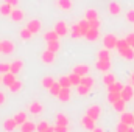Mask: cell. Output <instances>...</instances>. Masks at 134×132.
<instances>
[{
  "mask_svg": "<svg viewBox=\"0 0 134 132\" xmlns=\"http://www.w3.org/2000/svg\"><path fill=\"white\" fill-rule=\"evenodd\" d=\"M117 37L114 36V34H106L104 37H103V45H104V48H108V50H111V48H115L117 47Z\"/></svg>",
  "mask_w": 134,
  "mask_h": 132,
  "instance_id": "obj_1",
  "label": "cell"
},
{
  "mask_svg": "<svg viewBox=\"0 0 134 132\" xmlns=\"http://www.w3.org/2000/svg\"><path fill=\"white\" fill-rule=\"evenodd\" d=\"M81 124H83V128L87 129V131H94V129L97 128V126H95V120L91 118L89 115H84V117L81 118Z\"/></svg>",
  "mask_w": 134,
  "mask_h": 132,
  "instance_id": "obj_2",
  "label": "cell"
},
{
  "mask_svg": "<svg viewBox=\"0 0 134 132\" xmlns=\"http://www.w3.org/2000/svg\"><path fill=\"white\" fill-rule=\"evenodd\" d=\"M86 115H89L91 118H94L95 121L98 120V117L101 115V107L100 106H97V104H94V106H91L89 109H87V112H86Z\"/></svg>",
  "mask_w": 134,
  "mask_h": 132,
  "instance_id": "obj_3",
  "label": "cell"
},
{
  "mask_svg": "<svg viewBox=\"0 0 134 132\" xmlns=\"http://www.w3.org/2000/svg\"><path fill=\"white\" fill-rule=\"evenodd\" d=\"M95 68L98 71H103V73H108L111 70V59L109 61H101V59H97L95 62Z\"/></svg>",
  "mask_w": 134,
  "mask_h": 132,
  "instance_id": "obj_4",
  "label": "cell"
},
{
  "mask_svg": "<svg viewBox=\"0 0 134 132\" xmlns=\"http://www.w3.org/2000/svg\"><path fill=\"white\" fill-rule=\"evenodd\" d=\"M55 31L58 33V36H66L67 33H69V28H67V23L64 22V20H59V22H56L55 23Z\"/></svg>",
  "mask_w": 134,
  "mask_h": 132,
  "instance_id": "obj_5",
  "label": "cell"
},
{
  "mask_svg": "<svg viewBox=\"0 0 134 132\" xmlns=\"http://www.w3.org/2000/svg\"><path fill=\"white\" fill-rule=\"evenodd\" d=\"M120 97H122V99H125L126 103H128L130 99H133V97H134L133 86H125V87H123V90L120 92Z\"/></svg>",
  "mask_w": 134,
  "mask_h": 132,
  "instance_id": "obj_6",
  "label": "cell"
},
{
  "mask_svg": "<svg viewBox=\"0 0 134 132\" xmlns=\"http://www.w3.org/2000/svg\"><path fill=\"white\" fill-rule=\"evenodd\" d=\"M13 51H14V42H11V40H2V50H0V53L11 55Z\"/></svg>",
  "mask_w": 134,
  "mask_h": 132,
  "instance_id": "obj_7",
  "label": "cell"
},
{
  "mask_svg": "<svg viewBox=\"0 0 134 132\" xmlns=\"http://www.w3.org/2000/svg\"><path fill=\"white\" fill-rule=\"evenodd\" d=\"M27 28H28V30H30L33 34H36V33H39V31H41V28H42V23H41V20L33 19V20H30V22H28Z\"/></svg>",
  "mask_w": 134,
  "mask_h": 132,
  "instance_id": "obj_8",
  "label": "cell"
},
{
  "mask_svg": "<svg viewBox=\"0 0 134 132\" xmlns=\"http://www.w3.org/2000/svg\"><path fill=\"white\" fill-rule=\"evenodd\" d=\"M41 59H42V62L44 64H53L55 62V53L53 51H50V50H45L44 53H42V56H41Z\"/></svg>",
  "mask_w": 134,
  "mask_h": 132,
  "instance_id": "obj_9",
  "label": "cell"
},
{
  "mask_svg": "<svg viewBox=\"0 0 134 132\" xmlns=\"http://www.w3.org/2000/svg\"><path fill=\"white\" fill-rule=\"evenodd\" d=\"M14 81H16V75H14V73H11V71L3 73V76H2V84H5L6 87H9Z\"/></svg>",
  "mask_w": 134,
  "mask_h": 132,
  "instance_id": "obj_10",
  "label": "cell"
},
{
  "mask_svg": "<svg viewBox=\"0 0 134 132\" xmlns=\"http://www.w3.org/2000/svg\"><path fill=\"white\" fill-rule=\"evenodd\" d=\"M119 55H120L123 59H126V61H133L134 59V48L133 47H128V48H125V50H120Z\"/></svg>",
  "mask_w": 134,
  "mask_h": 132,
  "instance_id": "obj_11",
  "label": "cell"
},
{
  "mask_svg": "<svg viewBox=\"0 0 134 132\" xmlns=\"http://www.w3.org/2000/svg\"><path fill=\"white\" fill-rule=\"evenodd\" d=\"M16 128H17V123H16L14 118H6V120H5V123H3L5 132H13Z\"/></svg>",
  "mask_w": 134,
  "mask_h": 132,
  "instance_id": "obj_12",
  "label": "cell"
},
{
  "mask_svg": "<svg viewBox=\"0 0 134 132\" xmlns=\"http://www.w3.org/2000/svg\"><path fill=\"white\" fill-rule=\"evenodd\" d=\"M108 11H109L112 16H119V14L122 13V6H120V3H117V2H111V3L108 5Z\"/></svg>",
  "mask_w": 134,
  "mask_h": 132,
  "instance_id": "obj_13",
  "label": "cell"
},
{
  "mask_svg": "<svg viewBox=\"0 0 134 132\" xmlns=\"http://www.w3.org/2000/svg\"><path fill=\"white\" fill-rule=\"evenodd\" d=\"M72 71H73V73H76V75H80V76H86V75L89 73V65H86V64H80V65H75Z\"/></svg>",
  "mask_w": 134,
  "mask_h": 132,
  "instance_id": "obj_14",
  "label": "cell"
},
{
  "mask_svg": "<svg viewBox=\"0 0 134 132\" xmlns=\"http://www.w3.org/2000/svg\"><path fill=\"white\" fill-rule=\"evenodd\" d=\"M11 20H14V22H20V20H24V11L22 9H19V8H13V11H11Z\"/></svg>",
  "mask_w": 134,
  "mask_h": 132,
  "instance_id": "obj_15",
  "label": "cell"
},
{
  "mask_svg": "<svg viewBox=\"0 0 134 132\" xmlns=\"http://www.w3.org/2000/svg\"><path fill=\"white\" fill-rule=\"evenodd\" d=\"M133 120H134V113L131 112H122V117H120V121L128 124V126H133Z\"/></svg>",
  "mask_w": 134,
  "mask_h": 132,
  "instance_id": "obj_16",
  "label": "cell"
},
{
  "mask_svg": "<svg viewBox=\"0 0 134 132\" xmlns=\"http://www.w3.org/2000/svg\"><path fill=\"white\" fill-rule=\"evenodd\" d=\"M58 99L63 101V103H67L70 99V87H61V92L58 95Z\"/></svg>",
  "mask_w": 134,
  "mask_h": 132,
  "instance_id": "obj_17",
  "label": "cell"
},
{
  "mask_svg": "<svg viewBox=\"0 0 134 132\" xmlns=\"http://www.w3.org/2000/svg\"><path fill=\"white\" fill-rule=\"evenodd\" d=\"M24 68V61H20V59H16L14 62H11V73H14V75H17L20 70Z\"/></svg>",
  "mask_w": 134,
  "mask_h": 132,
  "instance_id": "obj_18",
  "label": "cell"
},
{
  "mask_svg": "<svg viewBox=\"0 0 134 132\" xmlns=\"http://www.w3.org/2000/svg\"><path fill=\"white\" fill-rule=\"evenodd\" d=\"M98 36H100V30H95V28H91L87 33H86V39L87 40H91V42H94V40H97L98 39Z\"/></svg>",
  "mask_w": 134,
  "mask_h": 132,
  "instance_id": "obj_19",
  "label": "cell"
},
{
  "mask_svg": "<svg viewBox=\"0 0 134 132\" xmlns=\"http://www.w3.org/2000/svg\"><path fill=\"white\" fill-rule=\"evenodd\" d=\"M28 110H30L33 115H39V113L44 110V107H42V104H41V103H31V104H30V107H28Z\"/></svg>",
  "mask_w": 134,
  "mask_h": 132,
  "instance_id": "obj_20",
  "label": "cell"
},
{
  "mask_svg": "<svg viewBox=\"0 0 134 132\" xmlns=\"http://www.w3.org/2000/svg\"><path fill=\"white\" fill-rule=\"evenodd\" d=\"M34 131H36V124L28 121V120L24 124H20V132H34Z\"/></svg>",
  "mask_w": 134,
  "mask_h": 132,
  "instance_id": "obj_21",
  "label": "cell"
},
{
  "mask_svg": "<svg viewBox=\"0 0 134 132\" xmlns=\"http://www.w3.org/2000/svg\"><path fill=\"white\" fill-rule=\"evenodd\" d=\"M14 120H16V123H17V126H20V124H24L27 120H28V117H27V113L25 112H17L14 117H13Z\"/></svg>",
  "mask_w": 134,
  "mask_h": 132,
  "instance_id": "obj_22",
  "label": "cell"
},
{
  "mask_svg": "<svg viewBox=\"0 0 134 132\" xmlns=\"http://www.w3.org/2000/svg\"><path fill=\"white\" fill-rule=\"evenodd\" d=\"M78 25H80V30H81V33H83V37H84V36H86V33L91 30L89 20H87V19H83V20H80V22H78Z\"/></svg>",
  "mask_w": 134,
  "mask_h": 132,
  "instance_id": "obj_23",
  "label": "cell"
},
{
  "mask_svg": "<svg viewBox=\"0 0 134 132\" xmlns=\"http://www.w3.org/2000/svg\"><path fill=\"white\" fill-rule=\"evenodd\" d=\"M97 58L101 59V61H109L111 59V53H109L108 48H101V50H98V53H97Z\"/></svg>",
  "mask_w": 134,
  "mask_h": 132,
  "instance_id": "obj_24",
  "label": "cell"
},
{
  "mask_svg": "<svg viewBox=\"0 0 134 132\" xmlns=\"http://www.w3.org/2000/svg\"><path fill=\"white\" fill-rule=\"evenodd\" d=\"M112 106H114V110H117V112H120V113H122V112H125V107H126V101L120 98L119 101H115Z\"/></svg>",
  "mask_w": 134,
  "mask_h": 132,
  "instance_id": "obj_25",
  "label": "cell"
},
{
  "mask_svg": "<svg viewBox=\"0 0 134 132\" xmlns=\"http://www.w3.org/2000/svg\"><path fill=\"white\" fill-rule=\"evenodd\" d=\"M123 84L122 82H119V81H115V82H112L111 86H108V92H122L123 90Z\"/></svg>",
  "mask_w": 134,
  "mask_h": 132,
  "instance_id": "obj_26",
  "label": "cell"
},
{
  "mask_svg": "<svg viewBox=\"0 0 134 132\" xmlns=\"http://www.w3.org/2000/svg\"><path fill=\"white\" fill-rule=\"evenodd\" d=\"M48 92H50V95H53V97L58 98V95H59V92H61V84H59L58 81H55V84L48 89Z\"/></svg>",
  "mask_w": 134,
  "mask_h": 132,
  "instance_id": "obj_27",
  "label": "cell"
},
{
  "mask_svg": "<svg viewBox=\"0 0 134 132\" xmlns=\"http://www.w3.org/2000/svg\"><path fill=\"white\" fill-rule=\"evenodd\" d=\"M56 5H58L61 9L69 11V9L72 8V0H56Z\"/></svg>",
  "mask_w": 134,
  "mask_h": 132,
  "instance_id": "obj_28",
  "label": "cell"
},
{
  "mask_svg": "<svg viewBox=\"0 0 134 132\" xmlns=\"http://www.w3.org/2000/svg\"><path fill=\"white\" fill-rule=\"evenodd\" d=\"M70 31H72V37L73 39H78V37H83V33H81V30H80V25L78 23H75V25H72V28H70Z\"/></svg>",
  "mask_w": 134,
  "mask_h": 132,
  "instance_id": "obj_29",
  "label": "cell"
},
{
  "mask_svg": "<svg viewBox=\"0 0 134 132\" xmlns=\"http://www.w3.org/2000/svg\"><path fill=\"white\" fill-rule=\"evenodd\" d=\"M44 39H45V42H52V40H58L59 39V36L58 33L53 30V31H47V33L44 34Z\"/></svg>",
  "mask_w": 134,
  "mask_h": 132,
  "instance_id": "obj_30",
  "label": "cell"
},
{
  "mask_svg": "<svg viewBox=\"0 0 134 132\" xmlns=\"http://www.w3.org/2000/svg\"><path fill=\"white\" fill-rule=\"evenodd\" d=\"M112 82H115V76H114L112 73H104V76H103V84L108 87V86H111Z\"/></svg>",
  "mask_w": 134,
  "mask_h": 132,
  "instance_id": "obj_31",
  "label": "cell"
},
{
  "mask_svg": "<svg viewBox=\"0 0 134 132\" xmlns=\"http://www.w3.org/2000/svg\"><path fill=\"white\" fill-rule=\"evenodd\" d=\"M76 92H78V95L86 97V95H89L91 87H87V86H84V84H80V86H76Z\"/></svg>",
  "mask_w": 134,
  "mask_h": 132,
  "instance_id": "obj_32",
  "label": "cell"
},
{
  "mask_svg": "<svg viewBox=\"0 0 134 132\" xmlns=\"http://www.w3.org/2000/svg\"><path fill=\"white\" fill-rule=\"evenodd\" d=\"M59 48H61V45H59V42H58V40H52V42H47V50H50V51L56 53Z\"/></svg>",
  "mask_w": 134,
  "mask_h": 132,
  "instance_id": "obj_33",
  "label": "cell"
},
{
  "mask_svg": "<svg viewBox=\"0 0 134 132\" xmlns=\"http://www.w3.org/2000/svg\"><path fill=\"white\" fill-rule=\"evenodd\" d=\"M11 11H13V6H11V5H8V3L0 5V14H2V16H9Z\"/></svg>",
  "mask_w": 134,
  "mask_h": 132,
  "instance_id": "obj_34",
  "label": "cell"
},
{
  "mask_svg": "<svg viewBox=\"0 0 134 132\" xmlns=\"http://www.w3.org/2000/svg\"><path fill=\"white\" fill-rule=\"evenodd\" d=\"M56 124L67 126V124H69V118H67V115H64V113H58V115H56Z\"/></svg>",
  "mask_w": 134,
  "mask_h": 132,
  "instance_id": "obj_35",
  "label": "cell"
},
{
  "mask_svg": "<svg viewBox=\"0 0 134 132\" xmlns=\"http://www.w3.org/2000/svg\"><path fill=\"white\" fill-rule=\"evenodd\" d=\"M120 98H122L120 97V92H108V101L111 104H114L115 101H119Z\"/></svg>",
  "mask_w": 134,
  "mask_h": 132,
  "instance_id": "obj_36",
  "label": "cell"
},
{
  "mask_svg": "<svg viewBox=\"0 0 134 132\" xmlns=\"http://www.w3.org/2000/svg\"><path fill=\"white\" fill-rule=\"evenodd\" d=\"M69 78H70V84L72 86H80L81 84V76L80 75H76V73L72 71V75H69Z\"/></svg>",
  "mask_w": 134,
  "mask_h": 132,
  "instance_id": "obj_37",
  "label": "cell"
},
{
  "mask_svg": "<svg viewBox=\"0 0 134 132\" xmlns=\"http://www.w3.org/2000/svg\"><path fill=\"white\" fill-rule=\"evenodd\" d=\"M8 89H9V92H13V93H17V92L22 89V82H20L19 79H16V81H14V82H13V84L8 87Z\"/></svg>",
  "mask_w": 134,
  "mask_h": 132,
  "instance_id": "obj_38",
  "label": "cell"
},
{
  "mask_svg": "<svg viewBox=\"0 0 134 132\" xmlns=\"http://www.w3.org/2000/svg\"><path fill=\"white\" fill-rule=\"evenodd\" d=\"M84 19H87V20H94V19H98V14H97V11L95 9H87L86 11V14H84Z\"/></svg>",
  "mask_w": 134,
  "mask_h": 132,
  "instance_id": "obj_39",
  "label": "cell"
},
{
  "mask_svg": "<svg viewBox=\"0 0 134 132\" xmlns=\"http://www.w3.org/2000/svg\"><path fill=\"white\" fill-rule=\"evenodd\" d=\"M53 84H55V79H53L52 76H45V78L42 79V87H45L47 90H48Z\"/></svg>",
  "mask_w": 134,
  "mask_h": 132,
  "instance_id": "obj_40",
  "label": "cell"
},
{
  "mask_svg": "<svg viewBox=\"0 0 134 132\" xmlns=\"http://www.w3.org/2000/svg\"><path fill=\"white\" fill-rule=\"evenodd\" d=\"M94 82H95V81H94L92 76H87V75H86V76H81V84H84V86H87V87H92Z\"/></svg>",
  "mask_w": 134,
  "mask_h": 132,
  "instance_id": "obj_41",
  "label": "cell"
},
{
  "mask_svg": "<svg viewBox=\"0 0 134 132\" xmlns=\"http://www.w3.org/2000/svg\"><path fill=\"white\" fill-rule=\"evenodd\" d=\"M20 37H22L24 40H28V39L33 37V33H31L28 28H22V30H20Z\"/></svg>",
  "mask_w": 134,
  "mask_h": 132,
  "instance_id": "obj_42",
  "label": "cell"
},
{
  "mask_svg": "<svg viewBox=\"0 0 134 132\" xmlns=\"http://www.w3.org/2000/svg\"><path fill=\"white\" fill-rule=\"evenodd\" d=\"M128 47H130V44L126 42V39H119V40H117V47H115V48H117L119 51H120V50H125V48H128Z\"/></svg>",
  "mask_w": 134,
  "mask_h": 132,
  "instance_id": "obj_43",
  "label": "cell"
},
{
  "mask_svg": "<svg viewBox=\"0 0 134 132\" xmlns=\"http://www.w3.org/2000/svg\"><path fill=\"white\" fill-rule=\"evenodd\" d=\"M58 82L61 84V87H72V84H70V78H69V76H61V78L58 79Z\"/></svg>",
  "mask_w": 134,
  "mask_h": 132,
  "instance_id": "obj_44",
  "label": "cell"
},
{
  "mask_svg": "<svg viewBox=\"0 0 134 132\" xmlns=\"http://www.w3.org/2000/svg\"><path fill=\"white\" fill-rule=\"evenodd\" d=\"M50 124L47 123V121H41L39 124H36V132H42V131H45L47 128H48Z\"/></svg>",
  "mask_w": 134,
  "mask_h": 132,
  "instance_id": "obj_45",
  "label": "cell"
},
{
  "mask_svg": "<svg viewBox=\"0 0 134 132\" xmlns=\"http://www.w3.org/2000/svg\"><path fill=\"white\" fill-rule=\"evenodd\" d=\"M128 128H130L128 124H125V123H122V121H120V123L115 126V132H126V131H128Z\"/></svg>",
  "mask_w": 134,
  "mask_h": 132,
  "instance_id": "obj_46",
  "label": "cell"
},
{
  "mask_svg": "<svg viewBox=\"0 0 134 132\" xmlns=\"http://www.w3.org/2000/svg\"><path fill=\"white\" fill-rule=\"evenodd\" d=\"M11 70V64L8 62H0V73H6Z\"/></svg>",
  "mask_w": 134,
  "mask_h": 132,
  "instance_id": "obj_47",
  "label": "cell"
},
{
  "mask_svg": "<svg viewBox=\"0 0 134 132\" xmlns=\"http://www.w3.org/2000/svg\"><path fill=\"white\" fill-rule=\"evenodd\" d=\"M89 25H91V28H95V30H100V20L98 19H94V20H89Z\"/></svg>",
  "mask_w": 134,
  "mask_h": 132,
  "instance_id": "obj_48",
  "label": "cell"
},
{
  "mask_svg": "<svg viewBox=\"0 0 134 132\" xmlns=\"http://www.w3.org/2000/svg\"><path fill=\"white\" fill-rule=\"evenodd\" d=\"M126 20H128L130 23H134V9H130V11L126 13Z\"/></svg>",
  "mask_w": 134,
  "mask_h": 132,
  "instance_id": "obj_49",
  "label": "cell"
},
{
  "mask_svg": "<svg viewBox=\"0 0 134 132\" xmlns=\"http://www.w3.org/2000/svg\"><path fill=\"white\" fill-rule=\"evenodd\" d=\"M125 39H126V42L130 44V47H133V48H134V33H130Z\"/></svg>",
  "mask_w": 134,
  "mask_h": 132,
  "instance_id": "obj_50",
  "label": "cell"
},
{
  "mask_svg": "<svg viewBox=\"0 0 134 132\" xmlns=\"http://www.w3.org/2000/svg\"><path fill=\"white\" fill-rule=\"evenodd\" d=\"M55 132H69V131H67V126H61V124H56V126H55Z\"/></svg>",
  "mask_w": 134,
  "mask_h": 132,
  "instance_id": "obj_51",
  "label": "cell"
},
{
  "mask_svg": "<svg viewBox=\"0 0 134 132\" xmlns=\"http://www.w3.org/2000/svg\"><path fill=\"white\" fill-rule=\"evenodd\" d=\"M5 3H8V5H11L13 8H16V6L19 5V0H5Z\"/></svg>",
  "mask_w": 134,
  "mask_h": 132,
  "instance_id": "obj_52",
  "label": "cell"
},
{
  "mask_svg": "<svg viewBox=\"0 0 134 132\" xmlns=\"http://www.w3.org/2000/svg\"><path fill=\"white\" fill-rule=\"evenodd\" d=\"M5 101H6V95H5L3 92H0V106L5 104Z\"/></svg>",
  "mask_w": 134,
  "mask_h": 132,
  "instance_id": "obj_53",
  "label": "cell"
},
{
  "mask_svg": "<svg viewBox=\"0 0 134 132\" xmlns=\"http://www.w3.org/2000/svg\"><path fill=\"white\" fill-rule=\"evenodd\" d=\"M42 132H55V128H53V126H48L45 131H42Z\"/></svg>",
  "mask_w": 134,
  "mask_h": 132,
  "instance_id": "obj_54",
  "label": "cell"
},
{
  "mask_svg": "<svg viewBox=\"0 0 134 132\" xmlns=\"http://www.w3.org/2000/svg\"><path fill=\"white\" fill-rule=\"evenodd\" d=\"M130 82H131V86H134V71H133V75H131V79H130Z\"/></svg>",
  "mask_w": 134,
  "mask_h": 132,
  "instance_id": "obj_55",
  "label": "cell"
},
{
  "mask_svg": "<svg viewBox=\"0 0 134 132\" xmlns=\"http://www.w3.org/2000/svg\"><path fill=\"white\" fill-rule=\"evenodd\" d=\"M92 132H104V131H103L101 128H95V129H94V131H92Z\"/></svg>",
  "mask_w": 134,
  "mask_h": 132,
  "instance_id": "obj_56",
  "label": "cell"
},
{
  "mask_svg": "<svg viewBox=\"0 0 134 132\" xmlns=\"http://www.w3.org/2000/svg\"><path fill=\"white\" fill-rule=\"evenodd\" d=\"M126 132H134V126H130V128H128V131Z\"/></svg>",
  "mask_w": 134,
  "mask_h": 132,
  "instance_id": "obj_57",
  "label": "cell"
},
{
  "mask_svg": "<svg viewBox=\"0 0 134 132\" xmlns=\"http://www.w3.org/2000/svg\"><path fill=\"white\" fill-rule=\"evenodd\" d=\"M0 50H2V40H0Z\"/></svg>",
  "mask_w": 134,
  "mask_h": 132,
  "instance_id": "obj_58",
  "label": "cell"
},
{
  "mask_svg": "<svg viewBox=\"0 0 134 132\" xmlns=\"http://www.w3.org/2000/svg\"><path fill=\"white\" fill-rule=\"evenodd\" d=\"M0 84H2V76H0Z\"/></svg>",
  "mask_w": 134,
  "mask_h": 132,
  "instance_id": "obj_59",
  "label": "cell"
},
{
  "mask_svg": "<svg viewBox=\"0 0 134 132\" xmlns=\"http://www.w3.org/2000/svg\"><path fill=\"white\" fill-rule=\"evenodd\" d=\"M133 126H134V120H133Z\"/></svg>",
  "mask_w": 134,
  "mask_h": 132,
  "instance_id": "obj_60",
  "label": "cell"
}]
</instances>
